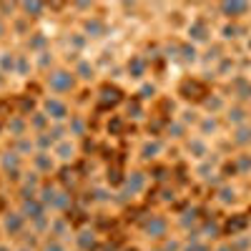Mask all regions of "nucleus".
<instances>
[{
  "label": "nucleus",
  "instance_id": "nucleus-15",
  "mask_svg": "<svg viewBox=\"0 0 251 251\" xmlns=\"http://www.w3.org/2000/svg\"><path fill=\"white\" fill-rule=\"evenodd\" d=\"M33 71V58L30 55H18V63H15V75L18 78H28Z\"/></svg>",
  "mask_w": 251,
  "mask_h": 251
},
{
  "label": "nucleus",
  "instance_id": "nucleus-4",
  "mask_svg": "<svg viewBox=\"0 0 251 251\" xmlns=\"http://www.w3.org/2000/svg\"><path fill=\"white\" fill-rule=\"evenodd\" d=\"M73 73L80 83H93L96 80V66L91 63V58H78L75 66H73Z\"/></svg>",
  "mask_w": 251,
  "mask_h": 251
},
{
  "label": "nucleus",
  "instance_id": "nucleus-7",
  "mask_svg": "<svg viewBox=\"0 0 251 251\" xmlns=\"http://www.w3.org/2000/svg\"><path fill=\"white\" fill-rule=\"evenodd\" d=\"M83 28H86V38H103L106 35V23L96 15H91L86 23H83Z\"/></svg>",
  "mask_w": 251,
  "mask_h": 251
},
{
  "label": "nucleus",
  "instance_id": "nucleus-16",
  "mask_svg": "<svg viewBox=\"0 0 251 251\" xmlns=\"http://www.w3.org/2000/svg\"><path fill=\"white\" fill-rule=\"evenodd\" d=\"M8 30H10V25H8V20L0 15V38H5L8 35Z\"/></svg>",
  "mask_w": 251,
  "mask_h": 251
},
{
  "label": "nucleus",
  "instance_id": "nucleus-1",
  "mask_svg": "<svg viewBox=\"0 0 251 251\" xmlns=\"http://www.w3.org/2000/svg\"><path fill=\"white\" fill-rule=\"evenodd\" d=\"M46 83H48V88L53 96H68L78 88V78L73 71L68 68H53L50 73H46Z\"/></svg>",
  "mask_w": 251,
  "mask_h": 251
},
{
  "label": "nucleus",
  "instance_id": "nucleus-10",
  "mask_svg": "<svg viewBox=\"0 0 251 251\" xmlns=\"http://www.w3.org/2000/svg\"><path fill=\"white\" fill-rule=\"evenodd\" d=\"M43 13H46V5L43 3H20V15L28 18V20L43 18Z\"/></svg>",
  "mask_w": 251,
  "mask_h": 251
},
{
  "label": "nucleus",
  "instance_id": "nucleus-14",
  "mask_svg": "<svg viewBox=\"0 0 251 251\" xmlns=\"http://www.w3.org/2000/svg\"><path fill=\"white\" fill-rule=\"evenodd\" d=\"M33 66H35L38 71L50 73V71H53V53H50V50H43V53L33 55Z\"/></svg>",
  "mask_w": 251,
  "mask_h": 251
},
{
  "label": "nucleus",
  "instance_id": "nucleus-8",
  "mask_svg": "<svg viewBox=\"0 0 251 251\" xmlns=\"http://www.w3.org/2000/svg\"><path fill=\"white\" fill-rule=\"evenodd\" d=\"M55 156L60 158V161H73L75 158V153H78V149H75V143L71 141V138H66V141H60V143H55Z\"/></svg>",
  "mask_w": 251,
  "mask_h": 251
},
{
  "label": "nucleus",
  "instance_id": "nucleus-5",
  "mask_svg": "<svg viewBox=\"0 0 251 251\" xmlns=\"http://www.w3.org/2000/svg\"><path fill=\"white\" fill-rule=\"evenodd\" d=\"M66 128H68V136L83 138V136H86V131H88V121H86V116L73 113V116L68 118V123H66Z\"/></svg>",
  "mask_w": 251,
  "mask_h": 251
},
{
  "label": "nucleus",
  "instance_id": "nucleus-2",
  "mask_svg": "<svg viewBox=\"0 0 251 251\" xmlns=\"http://www.w3.org/2000/svg\"><path fill=\"white\" fill-rule=\"evenodd\" d=\"M40 111L50 118V123H68V118L73 116L68 100L60 98V96H46L40 100Z\"/></svg>",
  "mask_w": 251,
  "mask_h": 251
},
{
  "label": "nucleus",
  "instance_id": "nucleus-11",
  "mask_svg": "<svg viewBox=\"0 0 251 251\" xmlns=\"http://www.w3.org/2000/svg\"><path fill=\"white\" fill-rule=\"evenodd\" d=\"M10 30H13L15 35H20V38H25V35L30 38V33H33V30H30V20L23 18V15H15V18L10 20Z\"/></svg>",
  "mask_w": 251,
  "mask_h": 251
},
{
  "label": "nucleus",
  "instance_id": "nucleus-13",
  "mask_svg": "<svg viewBox=\"0 0 251 251\" xmlns=\"http://www.w3.org/2000/svg\"><path fill=\"white\" fill-rule=\"evenodd\" d=\"M126 71H128V78H131V75H133V78H143V73H146V60H143L141 55H131L128 63H126Z\"/></svg>",
  "mask_w": 251,
  "mask_h": 251
},
{
  "label": "nucleus",
  "instance_id": "nucleus-3",
  "mask_svg": "<svg viewBox=\"0 0 251 251\" xmlns=\"http://www.w3.org/2000/svg\"><path fill=\"white\" fill-rule=\"evenodd\" d=\"M5 128H8V133L18 141V138H25L28 136V131H30V123H28V116H10V121L5 123Z\"/></svg>",
  "mask_w": 251,
  "mask_h": 251
},
{
  "label": "nucleus",
  "instance_id": "nucleus-17",
  "mask_svg": "<svg viewBox=\"0 0 251 251\" xmlns=\"http://www.w3.org/2000/svg\"><path fill=\"white\" fill-rule=\"evenodd\" d=\"M5 83H8V75H5V73H0V88H5Z\"/></svg>",
  "mask_w": 251,
  "mask_h": 251
},
{
  "label": "nucleus",
  "instance_id": "nucleus-9",
  "mask_svg": "<svg viewBox=\"0 0 251 251\" xmlns=\"http://www.w3.org/2000/svg\"><path fill=\"white\" fill-rule=\"evenodd\" d=\"M33 166L38 171H53L55 169V156L50 151H38L33 156Z\"/></svg>",
  "mask_w": 251,
  "mask_h": 251
},
{
  "label": "nucleus",
  "instance_id": "nucleus-6",
  "mask_svg": "<svg viewBox=\"0 0 251 251\" xmlns=\"http://www.w3.org/2000/svg\"><path fill=\"white\" fill-rule=\"evenodd\" d=\"M28 123H30V131L38 136V133H46V131H50V118L43 113V111H35V113H30L28 116Z\"/></svg>",
  "mask_w": 251,
  "mask_h": 251
},
{
  "label": "nucleus",
  "instance_id": "nucleus-12",
  "mask_svg": "<svg viewBox=\"0 0 251 251\" xmlns=\"http://www.w3.org/2000/svg\"><path fill=\"white\" fill-rule=\"evenodd\" d=\"M48 35H43V33H30V38H28V48L33 50V55H38V53H43V50H48Z\"/></svg>",
  "mask_w": 251,
  "mask_h": 251
}]
</instances>
